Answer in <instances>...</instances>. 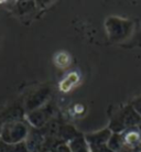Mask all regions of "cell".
Here are the masks:
<instances>
[{
    "instance_id": "cell-5",
    "label": "cell",
    "mask_w": 141,
    "mask_h": 152,
    "mask_svg": "<svg viewBox=\"0 0 141 152\" xmlns=\"http://www.w3.org/2000/svg\"><path fill=\"white\" fill-rule=\"evenodd\" d=\"M45 142V137L40 129L31 127L29 134L26 139V145L29 152H42Z\"/></svg>"
},
{
    "instance_id": "cell-3",
    "label": "cell",
    "mask_w": 141,
    "mask_h": 152,
    "mask_svg": "<svg viewBox=\"0 0 141 152\" xmlns=\"http://www.w3.org/2000/svg\"><path fill=\"white\" fill-rule=\"evenodd\" d=\"M54 114V104L53 103H46L42 107L33 111H30L26 115L27 122L31 127L41 129L42 127L47 124V122L53 118Z\"/></svg>"
},
{
    "instance_id": "cell-9",
    "label": "cell",
    "mask_w": 141,
    "mask_h": 152,
    "mask_svg": "<svg viewBox=\"0 0 141 152\" xmlns=\"http://www.w3.org/2000/svg\"><path fill=\"white\" fill-rule=\"evenodd\" d=\"M107 145L115 152H118L119 150H121L123 148V145H125L122 133H113Z\"/></svg>"
},
{
    "instance_id": "cell-11",
    "label": "cell",
    "mask_w": 141,
    "mask_h": 152,
    "mask_svg": "<svg viewBox=\"0 0 141 152\" xmlns=\"http://www.w3.org/2000/svg\"><path fill=\"white\" fill-rule=\"evenodd\" d=\"M4 125V119H2V117L0 116V133H1V129H2V126Z\"/></svg>"
},
{
    "instance_id": "cell-8",
    "label": "cell",
    "mask_w": 141,
    "mask_h": 152,
    "mask_svg": "<svg viewBox=\"0 0 141 152\" xmlns=\"http://www.w3.org/2000/svg\"><path fill=\"white\" fill-rule=\"evenodd\" d=\"M0 152H29V150L26 145V141L15 145H8L0 140Z\"/></svg>"
},
{
    "instance_id": "cell-2",
    "label": "cell",
    "mask_w": 141,
    "mask_h": 152,
    "mask_svg": "<svg viewBox=\"0 0 141 152\" xmlns=\"http://www.w3.org/2000/svg\"><path fill=\"white\" fill-rule=\"evenodd\" d=\"M31 126L24 120H15V121L6 122L2 126L0 140L8 145H15L20 142H24L27 139Z\"/></svg>"
},
{
    "instance_id": "cell-1",
    "label": "cell",
    "mask_w": 141,
    "mask_h": 152,
    "mask_svg": "<svg viewBox=\"0 0 141 152\" xmlns=\"http://www.w3.org/2000/svg\"><path fill=\"white\" fill-rule=\"evenodd\" d=\"M141 124V116L132 106H126L113 116L109 129L113 133H122L123 131L137 127Z\"/></svg>"
},
{
    "instance_id": "cell-10",
    "label": "cell",
    "mask_w": 141,
    "mask_h": 152,
    "mask_svg": "<svg viewBox=\"0 0 141 152\" xmlns=\"http://www.w3.org/2000/svg\"><path fill=\"white\" fill-rule=\"evenodd\" d=\"M132 107H134V109L137 111L138 114L141 116V96L139 98H137L134 100V103H132Z\"/></svg>"
},
{
    "instance_id": "cell-6",
    "label": "cell",
    "mask_w": 141,
    "mask_h": 152,
    "mask_svg": "<svg viewBox=\"0 0 141 152\" xmlns=\"http://www.w3.org/2000/svg\"><path fill=\"white\" fill-rule=\"evenodd\" d=\"M111 134H113L111 130L109 128H107V129L100 130L98 132L88 133L85 136V139L87 141L89 149L92 151V150H94L95 148H98L100 145H107L109 139H110Z\"/></svg>"
},
{
    "instance_id": "cell-7",
    "label": "cell",
    "mask_w": 141,
    "mask_h": 152,
    "mask_svg": "<svg viewBox=\"0 0 141 152\" xmlns=\"http://www.w3.org/2000/svg\"><path fill=\"white\" fill-rule=\"evenodd\" d=\"M67 145H69L71 152H91L89 145L85 139V136L83 134H80L78 137L74 138Z\"/></svg>"
},
{
    "instance_id": "cell-4",
    "label": "cell",
    "mask_w": 141,
    "mask_h": 152,
    "mask_svg": "<svg viewBox=\"0 0 141 152\" xmlns=\"http://www.w3.org/2000/svg\"><path fill=\"white\" fill-rule=\"evenodd\" d=\"M49 96L50 88L47 87L40 88L38 91H33L31 95L28 96V98L26 99V103H24V106H23L24 110H26V114L35 110L40 107H42L43 105H45Z\"/></svg>"
}]
</instances>
